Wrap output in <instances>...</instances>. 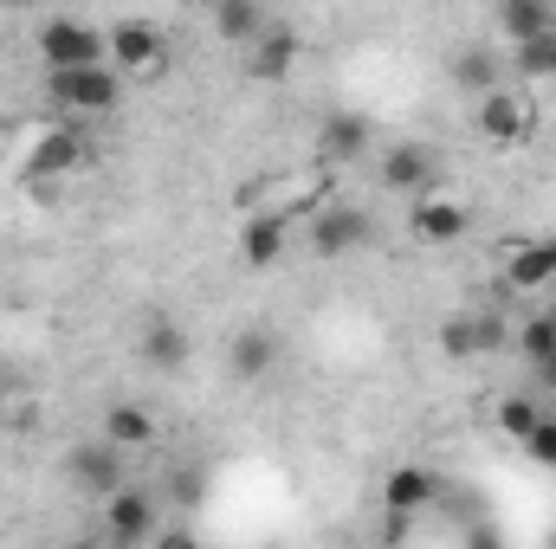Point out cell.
<instances>
[{
    "label": "cell",
    "instance_id": "6da1fadb",
    "mask_svg": "<svg viewBox=\"0 0 556 549\" xmlns=\"http://www.w3.org/2000/svg\"><path fill=\"white\" fill-rule=\"evenodd\" d=\"M46 91L65 117H111L124 104V72L111 59H91V65H59L46 72Z\"/></svg>",
    "mask_w": 556,
    "mask_h": 549
},
{
    "label": "cell",
    "instance_id": "7a4b0ae2",
    "mask_svg": "<svg viewBox=\"0 0 556 549\" xmlns=\"http://www.w3.org/2000/svg\"><path fill=\"white\" fill-rule=\"evenodd\" d=\"M104 59L124 72V85H149V78H162L168 65H175V46H168V33L155 26V20H117V26H104Z\"/></svg>",
    "mask_w": 556,
    "mask_h": 549
},
{
    "label": "cell",
    "instance_id": "3957f363",
    "mask_svg": "<svg viewBox=\"0 0 556 549\" xmlns=\"http://www.w3.org/2000/svg\"><path fill=\"white\" fill-rule=\"evenodd\" d=\"M91 168V130L78 124V117H59V124H46L33 149H26V162H20V175L26 181H72V175H85Z\"/></svg>",
    "mask_w": 556,
    "mask_h": 549
},
{
    "label": "cell",
    "instance_id": "277c9868",
    "mask_svg": "<svg viewBox=\"0 0 556 549\" xmlns=\"http://www.w3.org/2000/svg\"><path fill=\"white\" fill-rule=\"evenodd\" d=\"M369 240H376V220H369L363 207H350V201H330V207L311 214V253H317V259H350V253H363Z\"/></svg>",
    "mask_w": 556,
    "mask_h": 549
},
{
    "label": "cell",
    "instance_id": "5b68a950",
    "mask_svg": "<svg viewBox=\"0 0 556 549\" xmlns=\"http://www.w3.org/2000/svg\"><path fill=\"white\" fill-rule=\"evenodd\" d=\"M65 478H72L78 498H98V505H104V498L124 485V446L104 439V433L85 439V446H72V452H65Z\"/></svg>",
    "mask_w": 556,
    "mask_h": 549
},
{
    "label": "cell",
    "instance_id": "8992f818",
    "mask_svg": "<svg viewBox=\"0 0 556 549\" xmlns=\"http://www.w3.org/2000/svg\"><path fill=\"white\" fill-rule=\"evenodd\" d=\"M440 175H446V162H440V149H427V142H389V149H382V188L402 194V201L433 194Z\"/></svg>",
    "mask_w": 556,
    "mask_h": 549
},
{
    "label": "cell",
    "instance_id": "52a82bcc",
    "mask_svg": "<svg viewBox=\"0 0 556 549\" xmlns=\"http://www.w3.org/2000/svg\"><path fill=\"white\" fill-rule=\"evenodd\" d=\"M531 124H538V111L518 91H505V85L479 91V104H472V130L485 142H498V149H518V142L531 137Z\"/></svg>",
    "mask_w": 556,
    "mask_h": 549
},
{
    "label": "cell",
    "instance_id": "ba28073f",
    "mask_svg": "<svg viewBox=\"0 0 556 549\" xmlns=\"http://www.w3.org/2000/svg\"><path fill=\"white\" fill-rule=\"evenodd\" d=\"M466 233H472V214L459 201H446L440 188L433 194H415V207H408V240L415 246H459Z\"/></svg>",
    "mask_w": 556,
    "mask_h": 549
},
{
    "label": "cell",
    "instance_id": "9c48e42d",
    "mask_svg": "<svg viewBox=\"0 0 556 549\" xmlns=\"http://www.w3.org/2000/svg\"><path fill=\"white\" fill-rule=\"evenodd\" d=\"M298 59H304V33L285 26V20H273V26L247 46V78H253V85H285V78L298 72Z\"/></svg>",
    "mask_w": 556,
    "mask_h": 549
},
{
    "label": "cell",
    "instance_id": "30bf717a",
    "mask_svg": "<svg viewBox=\"0 0 556 549\" xmlns=\"http://www.w3.org/2000/svg\"><path fill=\"white\" fill-rule=\"evenodd\" d=\"M39 59H46L52 72H59V65H91V59H104V33H98L91 20L59 13V20L39 26Z\"/></svg>",
    "mask_w": 556,
    "mask_h": 549
},
{
    "label": "cell",
    "instance_id": "8fae6325",
    "mask_svg": "<svg viewBox=\"0 0 556 549\" xmlns=\"http://www.w3.org/2000/svg\"><path fill=\"white\" fill-rule=\"evenodd\" d=\"M104 537L124 544V549L155 537V498H149L142 485H117V491L104 498Z\"/></svg>",
    "mask_w": 556,
    "mask_h": 549
},
{
    "label": "cell",
    "instance_id": "7c38bea8",
    "mask_svg": "<svg viewBox=\"0 0 556 549\" xmlns=\"http://www.w3.org/2000/svg\"><path fill=\"white\" fill-rule=\"evenodd\" d=\"M505 284H511V291H556V233L551 240H511V253H505Z\"/></svg>",
    "mask_w": 556,
    "mask_h": 549
},
{
    "label": "cell",
    "instance_id": "4fadbf2b",
    "mask_svg": "<svg viewBox=\"0 0 556 549\" xmlns=\"http://www.w3.org/2000/svg\"><path fill=\"white\" fill-rule=\"evenodd\" d=\"M285 246H291V214H285V207H266V214H253V220L240 227V259L260 266V272L285 259Z\"/></svg>",
    "mask_w": 556,
    "mask_h": 549
},
{
    "label": "cell",
    "instance_id": "5bb4252c",
    "mask_svg": "<svg viewBox=\"0 0 556 549\" xmlns=\"http://www.w3.org/2000/svg\"><path fill=\"white\" fill-rule=\"evenodd\" d=\"M440 498V478L427 472V465H395L389 478H382V511H395V518H415Z\"/></svg>",
    "mask_w": 556,
    "mask_h": 549
},
{
    "label": "cell",
    "instance_id": "9a60e30c",
    "mask_svg": "<svg viewBox=\"0 0 556 549\" xmlns=\"http://www.w3.org/2000/svg\"><path fill=\"white\" fill-rule=\"evenodd\" d=\"M278 369V336L273 330H240L233 343H227V375L233 382H266Z\"/></svg>",
    "mask_w": 556,
    "mask_h": 549
},
{
    "label": "cell",
    "instance_id": "2e32d148",
    "mask_svg": "<svg viewBox=\"0 0 556 549\" xmlns=\"http://www.w3.org/2000/svg\"><path fill=\"white\" fill-rule=\"evenodd\" d=\"M363 149H369V117L363 111H330L317 124V155L324 162H356Z\"/></svg>",
    "mask_w": 556,
    "mask_h": 549
},
{
    "label": "cell",
    "instance_id": "e0dca14e",
    "mask_svg": "<svg viewBox=\"0 0 556 549\" xmlns=\"http://www.w3.org/2000/svg\"><path fill=\"white\" fill-rule=\"evenodd\" d=\"M266 26H273L266 0H214V33H220V46H240V52H247Z\"/></svg>",
    "mask_w": 556,
    "mask_h": 549
},
{
    "label": "cell",
    "instance_id": "ac0fdd59",
    "mask_svg": "<svg viewBox=\"0 0 556 549\" xmlns=\"http://www.w3.org/2000/svg\"><path fill=\"white\" fill-rule=\"evenodd\" d=\"M188 349H194V343H188V330H181V323H168V317H155V323L142 330V362H149L155 375H175V369L188 362Z\"/></svg>",
    "mask_w": 556,
    "mask_h": 549
},
{
    "label": "cell",
    "instance_id": "d6986e66",
    "mask_svg": "<svg viewBox=\"0 0 556 549\" xmlns=\"http://www.w3.org/2000/svg\"><path fill=\"white\" fill-rule=\"evenodd\" d=\"M98 433H104V439H117L124 452H142V446H155V413L137 408V401H111Z\"/></svg>",
    "mask_w": 556,
    "mask_h": 549
},
{
    "label": "cell",
    "instance_id": "ffe728a7",
    "mask_svg": "<svg viewBox=\"0 0 556 549\" xmlns=\"http://www.w3.org/2000/svg\"><path fill=\"white\" fill-rule=\"evenodd\" d=\"M498 33L511 46L538 39V33H556V0H498Z\"/></svg>",
    "mask_w": 556,
    "mask_h": 549
},
{
    "label": "cell",
    "instance_id": "44dd1931",
    "mask_svg": "<svg viewBox=\"0 0 556 549\" xmlns=\"http://www.w3.org/2000/svg\"><path fill=\"white\" fill-rule=\"evenodd\" d=\"M544 420V401H538V388H518V395H498V408H492V426L505 433V439H518L525 446V433Z\"/></svg>",
    "mask_w": 556,
    "mask_h": 549
},
{
    "label": "cell",
    "instance_id": "7402d4cb",
    "mask_svg": "<svg viewBox=\"0 0 556 549\" xmlns=\"http://www.w3.org/2000/svg\"><path fill=\"white\" fill-rule=\"evenodd\" d=\"M511 72L518 78H556V33H538V39H518L511 46Z\"/></svg>",
    "mask_w": 556,
    "mask_h": 549
},
{
    "label": "cell",
    "instance_id": "603a6c76",
    "mask_svg": "<svg viewBox=\"0 0 556 549\" xmlns=\"http://www.w3.org/2000/svg\"><path fill=\"white\" fill-rule=\"evenodd\" d=\"M492 78H498V65H492L485 46H459V52H453V85H459V91L479 98V91H492Z\"/></svg>",
    "mask_w": 556,
    "mask_h": 549
},
{
    "label": "cell",
    "instance_id": "cb8c5ba5",
    "mask_svg": "<svg viewBox=\"0 0 556 549\" xmlns=\"http://www.w3.org/2000/svg\"><path fill=\"white\" fill-rule=\"evenodd\" d=\"M511 349H518L525 362L551 356V349H556V310H538L531 323H518V330H511Z\"/></svg>",
    "mask_w": 556,
    "mask_h": 549
},
{
    "label": "cell",
    "instance_id": "d4e9b609",
    "mask_svg": "<svg viewBox=\"0 0 556 549\" xmlns=\"http://www.w3.org/2000/svg\"><path fill=\"white\" fill-rule=\"evenodd\" d=\"M440 356H446V362H472V356H479L472 317H446V323H440Z\"/></svg>",
    "mask_w": 556,
    "mask_h": 549
},
{
    "label": "cell",
    "instance_id": "484cf974",
    "mask_svg": "<svg viewBox=\"0 0 556 549\" xmlns=\"http://www.w3.org/2000/svg\"><path fill=\"white\" fill-rule=\"evenodd\" d=\"M472 336H479V356H505L511 349V323L498 310H472Z\"/></svg>",
    "mask_w": 556,
    "mask_h": 549
},
{
    "label": "cell",
    "instance_id": "4316f807",
    "mask_svg": "<svg viewBox=\"0 0 556 549\" xmlns=\"http://www.w3.org/2000/svg\"><path fill=\"white\" fill-rule=\"evenodd\" d=\"M525 452H531V459H538L544 472H556V413H551V408H544V420H538V426L525 433Z\"/></svg>",
    "mask_w": 556,
    "mask_h": 549
},
{
    "label": "cell",
    "instance_id": "83f0119b",
    "mask_svg": "<svg viewBox=\"0 0 556 549\" xmlns=\"http://www.w3.org/2000/svg\"><path fill=\"white\" fill-rule=\"evenodd\" d=\"M531 388H538V395H556V349L531 362Z\"/></svg>",
    "mask_w": 556,
    "mask_h": 549
},
{
    "label": "cell",
    "instance_id": "f1b7e54d",
    "mask_svg": "<svg viewBox=\"0 0 556 549\" xmlns=\"http://www.w3.org/2000/svg\"><path fill=\"white\" fill-rule=\"evenodd\" d=\"M0 7H20V0H0Z\"/></svg>",
    "mask_w": 556,
    "mask_h": 549
},
{
    "label": "cell",
    "instance_id": "f546056e",
    "mask_svg": "<svg viewBox=\"0 0 556 549\" xmlns=\"http://www.w3.org/2000/svg\"><path fill=\"white\" fill-rule=\"evenodd\" d=\"M0 375H7V362H0Z\"/></svg>",
    "mask_w": 556,
    "mask_h": 549
},
{
    "label": "cell",
    "instance_id": "4dcf8cb0",
    "mask_svg": "<svg viewBox=\"0 0 556 549\" xmlns=\"http://www.w3.org/2000/svg\"><path fill=\"white\" fill-rule=\"evenodd\" d=\"M0 65H7V52H0Z\"/></svg>",
    "mask_w": 556,
    "mask_h": 549
},
{
    "label": "cell",
    "instance_id": "1f68e13d",
    "mask_svg": "<svg viewBox=\"0 0 556 549\" xmlns=\"http://www.w3.org/2000/svg\"><path fill=\"white\" fill-rule=\"evenodd\" d=\"M207 7H214V0H207Z\"/></svg>",
    "mask_w": 556,
    "mask_h": 549
}]
</instances>
